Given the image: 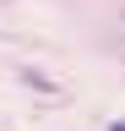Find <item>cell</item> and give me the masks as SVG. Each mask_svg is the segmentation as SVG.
<instances>
[{
  "label": "cell",
  "instance_id": "1",
  "mask_svg": "<svg viewBox=\"0 0 125 131\" xmlns=\"http://www.w3.org/2000/svg\"><path fill=\"white\" fill-rule=\"evenodd\" d=\"M109 131H125V120H114V126H109Z\"/></svg>",
  "mask_w": 125,
  "mask_h": 131
}]
</instances>
